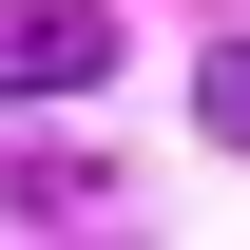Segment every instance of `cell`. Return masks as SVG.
<instances>
[{
  "instance_id": "obj_1",
  "label": "cell",
  "mask_w": 250,
  "mask_h": 250,
  "mask_svg": "<svg viewBox=\"0 0 250 250\" xmlns=\"http://www.w3.org/2000/svg\"><path fill=\"white\" fill-rule=\"evenodd\" d=\"M96 77H116L96 0H0V96H96Z\"/></svg>"
},
{
  "instance_id": "obj_2",
  "label": "cell",
  "mask_w": 250,
  "mask_h": 250,
  "mask_svg": "<svg viewBox=\"0 0 250 250\" xmlns=\"http://www.w3.org/2000/svg\"><path fill=\"white\" fill-rule=\"evenodd\" d=\"M192 116H212L231 154H250V39H231V58H192Z\"/></svg>"
}]
</instances>
